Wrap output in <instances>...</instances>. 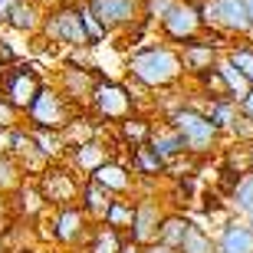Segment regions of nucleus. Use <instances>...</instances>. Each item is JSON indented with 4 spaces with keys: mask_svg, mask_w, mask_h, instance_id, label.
I'll return each mask as SVG.
<instances>
[{
    "mask_svg": "<svg viewBox=\"0 0 253 253\" xmlns=\"http://www.w3.org/2000/svg\"><path fill=\"white\" fill-rule=\"evenodd\" d=\"M13 122H17V109L7 99H0V128H10Z\"/></svg>",
    "mask_w": 253,
    "mask_h": 253,
    "instance_id": "72a5a7b5",
    "label": "nucleus"
},
{
    "mask_svg": "<svg viewBox=\"0 0 253 253\" xmlns=\"http://www.w3.org/2000/svg\"><path fill=\"white\" fill-rule=\"evenodd\" d=\"M119 253H141V250H138V244H122Z\"/></svg>",
    "mask_w": 253,
    "mask_h": 253,
    "instance_id": "ea45409f",
    "label": "nucleus"
},
{
    "mask_svg": "<svg viewBox=\"0 0 253 253\" xmlns=\"http://www.w3.org/2000/svg\"><path fill=\"white\" fill-rule=\"evenodd\" d=\"M131 214H135V211H131V204H125V201H112V204L105 207V224L109 227H115V230H119V227H131Z\"/></svg>",
    "mask_w": 253,
    "mask_h": 253,
    "instance_id": "b1692460",
    "label": "nucleus"
},
{
    "mask_svg": "<svg viewBox=\"0 0 253 253\" xmlns=\"http://www.w3.org/2000/svg\"><path fill=\"white\" fill-rule=\"evenodd\" d=\"M158 224H161V214H158V204L155 201H141L131 214V240L135 244H151L158 237Z\"/></svg>",
    "mask_w": 253,
    "mask_h": 253,
    "instance_id": "9d476101",
    "label": "nucleus"
},
{
    "mask_svg": "<svg viewBox=\"0 0 253 253\" xmlns=\"http://www.w3.org/2000/svg\"><path fill=\"white\" fill-rule=\"evenodd\" d=\"M240 112H244L247 119H253V89L244 95V99H240Z\"/></svg>",
    "mask_w": 253,
    "mask_h": 253,
    "instance_id": "c9c22d12",
    "label": "nucleus"
},
{
    "mask_svg": "<svg viewBox=\"0 0 253 253\" xmlns=\"http://www.w3.org/2000/svg\"><path fill=\"white\" fill-rule=\"evenodd\" d=\"M85 227V214L79 211V207H63L56 217V237L63 240V244H73L76 237L83 234Z\"/></svg>",
    "mask_w": 253,
    "mask_h": 253,
    "instance_id": "2eb2a0df",
    "label": "nucleus"
},
{
    "mask_svg": "<svg viewBox=\"0 0 253 253\" xmlns=\"http://www.w3.org/2000/svg\"><path fill=\"white\" fill-rule=\"evenodd\" d=\"M217 247L211 244V237L201 230V227H191L188 224V230H184V240H181V247H178V253H214Z\"/></svg>",
    "mask_w": 253,
    "mask_h": 253,
    "instance_id": "aec40b11",
    "label": "nucleus"
},
{
    "mask_svg": "<svg viewBox=\"0 0 253 253\" xmlns=\"http://www.w3.org/2000/svg\"><path fill=\"white\" fill-rule=\"evenodd\" d=\"M227 59H230V63H234L237 69L250 79V85H253V49H230V56H227Z\"/></svg>",
    "mask_w": 253,
    "mask_h": 253,
    "instance_id": "7c9ffc66",
    "label": "nucleus"
},
{
    "mask_svg": "<svg viewBox=\"0 0 253 253\" xmlns=\"http://www.w3.org/2000/svg\"><path fill=\"white\" fill-rule=\"evenodd\" d=\"M85 7L92 10L95 20L105 30H115V27H125V23H131L138 17L141 0H85Z\"/></svg>",
    "mask_w": 253,
    "mask_h": 253,
    "instance_id": "0eeeda50",
    "label": "nucleus"
},
{
    "mask_svg": "<svg viewBox=\"0 0 253 253\" xmlns=\"http://www.w3.org/2000/svg\"><path fill=\"white\" fill-rule=\"evenodd\" d=\"M13 56H17L13 46H10L7 40H0V63H13Z\"/></svg>",
    "mask_w": 253,
    "mask_h": 253,
    "instance_id": "f704fd0d",
    "label": "nucleus"
},
{
    "mask_svg": "<svg viewBox=\"0 0 253 253\" xmlns=\"http://www.w3.org/2000/svg\"><path fill=\"white\" fill-rule=\"evenodd\" d=\"M7 148H10V135H7V131H0V155H3Z\"/></svg>",
    "mask_w": 253,
    "mask_h": 253,
    "instance_id": "58836bf2",
    "label": "nucleus"
},
{
    "mask_svg": "<svg viewBox=\"0 0 253 253\" xmlns=\"http://www.w3.org/2000/svg\"><path fill=\"white\" fill-rule=\"evenodd\" d=\"M234 105L237 102H230V99H214V102H211V115H207V119L217 125V131L220 128H234V122H237Z\"/></svg>",
    "mask_w": 253,
    "mask_h": 253,
    "instance_id": "4be33fe9",
    "label": "nucleus"
},
{
    "mask_svg": "<svg viewBox=\"0 0 253 253\" xmlns=\"http://www.w3.org/2000/svg\"><path fill=\"white\" fill-rule=\"evenodd\" d=\"M244 7H247V17H250V23H253V0H244Z\"/></svg>",
    "mask_w": 253,
    "mask_h": 253,
    "instance_id": "a19ab883",
    "label": "nucleus"
},
{
    "mask_svg": "<svg viewBox=\"0 0 253 253\" xmlns=\"http://www.w3.org/2000/svg\"><path fill=\"white\" fill-rule=\"evenodd\" d=\"M37 92H40L37 73H30V69H10V73L3 76V99H7L13 109H27Z\"/></svg>",
    "mask_w": 253,
    "mask_h": 253,
    "instance_id": "1a4fd4ad",
    "label": "nucleus"
},
{
    "mask_svg": "<svg viewBox=\"0 0 253 253\" xmlns=\"http://www.w3.org/2000/svg\"><path fill=\"white\" fill-rule=\"evenodd\" d=\"M135 165H138V171H145V174H158V171L165 168V161H161L158 155H155V151L145 145V141L135 148Z\"/></svg>",
    "mask_w": 253,
    "mask_h": 253,
    "instance_id": "a878e982",
    "label": "nucleus"
},
{
    "mask_svg": "<svg viewBox=\"0 0 253 253\" xmlns=\"http://www.w3.org/2000/svg\"><path fill=\"white\" fill-rule=\"evenodd\" d=\"M92 181L102 184L105 191H125L128 188V171H125L122 165H115V161H102V165L92 171Z\"/></svg>",
    "mask_w": 253,
    "mask_h": 253,
    "instance_id": "dca6fc26",
    "label": "nucleus"
},
{
    "mask_svg": "<svg viewBox=\"0 0 253 253\" xmlns=\"http://www.w3.org/2000/svg\"><path fill=\"white\" fill-rule=\"evenodd\" d=\"M171 122H174V131L184 138V148H191V151H207L211 145H214V138H217V125L211 122L207 115L194 112V109L174 112Z\"/></svg>",
    "mask_w": 253,
    "mask_h": 253,
    "instance_id": "7ed1b4c3",
    "label": "nucleus"
},
{
    "mask_svg": "<svg viewBox=\"0 0 253 253\" xmlns=\"http://www.w3.org/2000/svg\"><path fill=\"white\" fill-rule=\"evenodd\" d=\"M201 27H204V23H201V13H197L194 0H174L171 10L161 17V30H165L171 40H181V43H184V40H194Z\"/></svg>",
    "mask_w": 253,
    "mask_h": 253,
    "instance_id": "20e7f679",
    "label": "nucleus"
},
{
    "mask_svg": "<svg viewBox=\"0 0 253 253\" xmlns=\"http://www.w3.org/2000/svg\"><path fill=\"white\" fill-rule=\"evenodd\" d=\"M122 135H125V138H131L135 145H141V141H145V138L151 135V125H148V122H141V119H128V115H125V122H122Z\"/></svg>",
    "mask_w": 253,
    "mask_h": 253,
    "instance_id": "cd10ccee",
    "label": "nucleus"
},
{
    "mask_svg": "<svg viewBox=\"0 0 253 253\" xmlns=\"http://www.w3.org/2000/svg\"><path fill=\"white\" fill-rule=\"evenodd\" d=\"M10 7H13V0H0V20H7Z\"/></svg>",
    "mask_w": 253,
    "mask_h": 253,
    "instance_id": "4c0bfd02",
    "label": "nucleus"
},
{
    "mask_svg": "<svg viewBox=\"0 0 253 253\" xmlns=\"http://www.w3.org/2000/svg\"><path fill=\"white\" fill-rule=\"evenodd\" d=\"M155 155H158L161 161H168V158H174V155H181L184 151V138H181L178 131H151V145H148Z\"/></svg>",
    "mask_w": 253,
    "mask_h": 253,
    "instance_id": "a211bd4d",
    "label": "nucleus"
},
{
    "mask_svg": "<svg viewBox=\"0 0 253 253\" xmlns=\"http://www.w3.org/2000/svg\"><path fill=\"white\" fill-rule=\"evenodd\" d=\"M43 194L46 201H56V204H69L76 197V181L66 174V171H49L43 178Z\"/></svg>",
    "mask_w": 253,
    "mask_h": 253,
    "instance_id": "4468645a",
    "label": "nucleus"
},
{
    "mask_svg": "<svg viewBox=\"0 0 253 253\" xmlns=\"http://www.w3.org/2000/svg\"><path fill=\"white\" fill-rule=\"evenodd\" d=\"M7 23L13 30H37L40 23V10L33 0H13V7L7 13Z\"/></svg>",
    "mask_w": 253,
    "mask_h": 253,
    "instance_id": "f3484780",
    "label": "nucleus"
},
{
    "mask_svg": "<svg viewBox=\"0 0 253 253\" xmlns=\"http://www.w3.org/2000/svg\"><path fill=\"white\" fill-rule=\"evenodd\" d=\"M184 230H188V220H181V217H168V220H161V224H158V244L174 247V250H178L181 240H184Z\"/></svg>",
    "mask_w": 253,
    "mask_h": 253,
    "instance_id": "6ab92c4d",
    "label": "nucleus"
},
{
    "mask_svg": "<svg viewBox=\"0 0 253 253\" xmlns=\"http://www.w3.org/2000/svg\"><path fill=\"white\" fill-rule=\"evenodd\" d=\"M214 63V46L211 43H197V40H184V53H181V69L188 73H204Z\"/></svg>",
    "mask_w": 253,
    "mask_h": 253,
    "instance_id": "f8f14e48",
    "label": "nucleus"
},
{
    "mask_svg": "<svg viewBox=\"0 0 253 253\" xmlns=\"http://www.w3.org/2000/svg\"><path fill=\"white\" fill-rule=\"evenodd\" d=\"M230 197H234L237 211H244V214L253 217V174H247V178L237 181L234 191H230Z\"/></svg>",
    "mask_w": 253,
    "mask_h": 253,
    "instance_id": "5701e85b",
    "label": "nucleus"
},
{
    "mask_svg": "<svg viewBox=\"0 0 253 253\" xmlns=\"http://www.w3.org/2000/svg\"><path fill=\"white\" fill-rule=\"evenodd\" d=\"M112 204V201H109V191L102 188V184H89V188H85V211H89V214H99L102 217L105 214V207Z\"/></svg>",
    "mask_w": 253,
    "mask_h": 253,
    "instance_id": "393cba45",
    "label": "nucleus"
},
{
    "mask_svg": "<svg viewBox=\"0 0 253 253\" xmlns=\"http://www.w3.org/2000/svg\"><path fill=\"white\" fill-rule=\"evenodd\" d=\"M92 102H95V112L102 115V119H125L131 109V95L119 83H95Z\"/></svg>",
    "mask_w": 253,
    "mask_h": 253,
    "instance_id": "6e6552de",
    "label": "nucleus"
},
{
    "mask_svg": "<svg viewBox=\"0 0 253 253\" xmlns=\"http://www.w3.org/2000/svg\"><path fill=\"white\" fill-rule=\"evenodd\" d=\"M145 253H178V250H174V247H165V244H151Z\"/></svg>",
    "mask_w": 253,
    "mask_h": 253,
    "instance_id": "e433bc0d",
    "label": "nucleus"
},
{
    "mask_svg": "<svg viewBox=\"0 0 253 253\" xmlns=\"http://www.w3.org/2000/svg\"><path fill=\"white\" fill-rule=\"evenodd\" d=\"M250 230H253V217H250Z\"/></svg>",
    "mask_w": 253,
    "mask_h": 253,
    "instance_id": "79ce46f5",
    "label": "nucleus"
},
{
    "mask_svg": "<svg viewBox=\"0 0 253 253\" xmlns=\"http://www.w3.org/2000/svg\"><path fill=\"white\" fill-rule=\"evenodd\" d=\"M46 37L56 40V43H66V46H85L89 37H85L83 20H79V7L56 10V13L46 20Z\"/></svg>",
    "mask_w": 253,
    "mask_h": 253,
    "instance_id": "39448f33",
    "label": "nucleus"
},
{
    "mask_svg": "<svg viewBox=\"0 0 253 253\" xmlns=\"http://www.w3.org/2000/svg\"><path fill=\"white\" fill-rule=\"evenodd\" d=\"M30 109V119L37 122V128H63L66 125V105L53 89H43L33 95V102L27 105Z\"/></svg>",
    "mask_w": 253,
    "mask_h": 253,
    "instance_id": "423d86ee",
    "label": "nucleus"
},
{
    "mask_svg": "<svg viewBox=\"0 0 253 253\" xmlns=\"http://www.w3.org/2000/svg\"><path fill=\"white\" fill-rule=\"evenodd\" d=\"M197 13H201V23H207V27H224L234 30V33H250L253 30L244 0H201Z\"/></svg>",
    "mask_w": 253,
    "mask_h": 253,
    "instance_id": "f03ea898",
    "label": "nucleus"
},
{
    "mask_svg": "<svg viewBox=\"0 0 253 253\" xmlns=\"http://www.w3.org/2000/svg\"><path fill=\"white\" fill-rule=\"evenodd\" d=\"M220 253H253V230L247 224H227L220 240H217Z\"/></svg>",
    "mask_w": 253,
    "mask_h": 253,
    "instance_id": "9b49d317",
    "label": "nucleus"
},
{
    "mask_svg": "<svg viewBox=\"0 0 253 253\" xmlns=\"http://www.w3.org/2000/svg\"><path fill=\"white\" fill-rule=\"evenodd\" d=\"M10 184H17V168L7 158H0V188H10Z\"/></svg>",
    "mask_w": 253,
    "mask_h": 253,
    "instance_id": "473e14b6",
    "label": "nucleus"
},
{
    "mask_svg": "<svg viewBox=\"0 0 253 253\" xmlns=\"http://www.w3.org/2000/svg\"><path fill=\"white\" fill-rule=\"evenodd\" d=\"M119 234H115V227H105L102 234L95 237V244H92V253H119Z\"/></svg>",
    "mask_w": 253,
    "mask_h": 253,
    "instance_id": "c756f323",
    "label": "nucleus"
},
{
    "mask_svg": "<svg viewBox=\"0 0 253 253\" xmlns=\"http://www.w3.org/2000/svg\"><path fill=\"white\" fill-rule=\"evenodd\" d=\"M128 69L145 85H168L181 76V56H174L165 46H151L145 53H138V56H131Z\"/></svg>",
    "mask_w": 253,
    "mask_h": 253,
    "instance_id": "f257e3e1",
    "label": "nucleus"
},
{
    "mask_svg": "<svg viewBox=\"0 0 253 253\" xmlns=\"http://www.w3.org/2000/svg\"><path fill=\"white\" fill-rule=\"evenodd\" d=\"M33 145H40V151H43L46 158H53V155H59V148H63V138L49 135V128H40L37 135H33Z\"/></svg>",
    "mask_w": 253,
    "mask_h": 253,
    "instance_id": "c85d7f7f",
    "label": "nucleus"
},
{
    "mask_svg": "<svg viewBox=\"0 0 253 253\" xmlns=\"http://www.w3.org/2000/svg\"><path fill=\"white\" fill-rule=\"evenodd\" d=\"M102 161H105V148H102V145H95V141H85V145L76 148V165H79V168L95 171Z\"/></svg>",
    "mask_w": 253,
    "mask_h": 253,
    "instance_id": "412c9836",
    "label": "nucleus"
},
{
    "mask_svg": "<svg viewBox=\"0 0 253 253\" xmlns=\"http://www.w3.org/2000/svg\"><path fill=\"white\" fill-rule=\"evenodd\" d=\"M214 66H217V73H220V79H224V85H227V99H230V102H240V99L253 89L250 79H247L230 59H220V63H214Z\"/></svg>",
    "mask_w": 253,
    "mask_h": 253,
    "instance_id": "ddd939ff",
    "label": "nucleus"
},
{
    "mask_svg": "<svg viewBox=\"0 0 253 253\" xmlns=\"http://www.w3.org/2000/svg\"><path fill=\"white\" fill-rule=\"evenodd\" d=\"M79 20H83V30H85V37H89V43H99V40H105V33H109V30L102 27V23H99V20H95V13L89 7H79Z\"/></svg>",
    "mask_w": 253,
    "mask_h": 253,
    "instance_id": "bb28decb",
    "label": "nucleus"
},
{
    "mask_svg": "<svg viewBox=\"0 0 253 253\" xmlns=\"http://www.w3.org/2000/svg\"><path fill=\"white\" fill-rule=\"evenodd\" d=\"M171 3H174V0H141V10H145V17L161 20L171 10Z\"/></svg>",
    "mask_w": 253,
    "mask_h": 253,
    "instance_id": "2f4dec72",
    "label": "nucleus"
}]
</instances>
